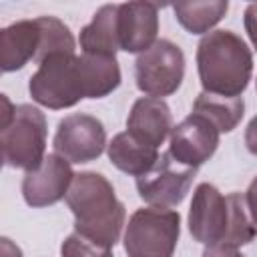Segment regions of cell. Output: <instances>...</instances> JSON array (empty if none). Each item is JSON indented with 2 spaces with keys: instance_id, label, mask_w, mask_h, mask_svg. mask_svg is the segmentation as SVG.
Listing matches in <instances>:
<instances>
[{
  "instance_id": "1",
  "label": "cell",
  "mask_w": 257,
  "mask_h": 257,
  "mask_svg": "<svg viewBox=\"0 0 257 257\" xmlns=\"http://www.w3.org/2000/svg\"><path fill=\"white\" fill-rule=\"evenodd\" d=\"M189 231L197 243L207 247L225 245L237 249L257 237V225L249 215L245 195H221L211 183H199L193 193Z\"/></svg>"
},
{
  "instance_id": "2",
  "label": "cell",
  "mask_w": 257,
  "mask_h": 257,
  "mask_svg": "<svg viewBox=\"0 0 257 257\" xmlns=\"http://www.w3.org/2000/svg\"><path fill=\"white\" fill-rule=\"evenodd\" d=\"M66 205L74 215L76 233L110 249L118 243L126 211L104 175L92 171L74 175Z\"/></svg>"
},
{
  "instance_id": "3",
  "label": "cell",
  "mask_w": 257,
  "mask_h": 257,
  "mask_svg": "<svg viewBox=\"0 0 257 257\" xmlns=\"http://www.w3.org/2000/svg\"><path fill=\"white\" fill-rule=\"evenodd\" d=\"M197 70L203 92L237 98L253 74V54L231 30H213L197 46Z\"/></svg>"
},
{
  "instance_id": "4",
  "label": "cell",
  "mask_w": 257,
  "mask_h": 257,
  "mask_svg": "<svg viewBox=\"0 0 257 257\" xmlns=\"http://www.w3.org/2000/svg\"><path fill=\"white\" fill-rule=\"evenodd\" d=\"M2 120H0V145L2 159L12 169L34 171L44 161L46 151V116L32 104L12 106L6 94H2Z\"/></svg>"
},
{
  "instance_id": "5",
  "label": "cell",
  "mask_w": 257,
  "mask_h": 257,
  "mask_svg": "<svg viewBox=\"0 0 257 257\" xmlns=\"http://www.w3.org/2000/svg\"><path fill=\"white\" fill-rule=\"evenodd\" d=\"M28 90L34 102L52 110L70 108L86 98L78 56L62 52L42 60L38 70L30 76Z\"/></svg>"
},
{
  "instance_id": "6",
  "label": "cell",
  "mask_w": 257,
  "mask_h": 257,
  "mask_svg": "<svg viewBox=\"0 0 257 257\" xmlns=\"http://www.w3.org/2000/svg\"><path fill=\"white\" fill-rule=\"evenodd\" d=\"M181 235V215L173 209H137L124 231L128 257H173Z\"/></svg>"
},
{
  "instance_id": "7",
  "label": "cell",
  "mask_w": 257,
  "mask_h": 257,
  "mask_svg": "<svg viewBox=\"0 0 257 257\" xmlns=\"http://www.w3.org/2000/svg\"><path fill=\"white\" fill-rule=\"evenodd\" d=\"M185 76V54L183 50L167 40H157L147 52L135 60V78L141 92L163 98L179 90Z\"/></svg>"
},
{
  "instance_id": "8",
  "label": "cell",
  "mask_w": 257,
  "mask_h": 257,
  "mask_svg": "<svg viewBox=\"0 0 257 257\" xmlns=\"http://www.w3.org/2000/svg\"><path fill=\"white\" fill-rule=\"evenodd\" d=\"M195 175L197 169L181 165L171 153H163L151 171L137 177V191L151 207L171 209L185 201Z\"/></svg>"
},
{
  "instance_id": "9",
  "label": "cell",
  "mask_w": 257,
  "mask_h": 257,
  "mask_svg": "<svg viewBox=\"0 0 257 257\" xmlns=\"http://www.w3.org/2000/svg\"><path fill=\"white\" fill-rule=\"evenodd\" d=\"M54 151L56 155L64 157L68 163H90L96 161L106 145V131L104 124L84 112H74L64 116L54 135Z\"/></svg>"
},
{
  "instance_id": "10",
  "label": "cell",
  "mask_w": 257,
  "mask_h": 257,
  "mask_svg": "<svg viewBox=\"0 0 257 257\" xmlns=\"http://www.w3.org/2000/svg\"><path fill=\"white\" fill-rule=\"evenodd\" d=\"M219 135L221 133L211 120L197 112H191L177 126H173L169 137V153L181 165L199 169L215 155L219 147Z\"/></svg>"
},
{
  "instance_id": "11",
  "label": "cell",
  "mask_w": 257,
  "mask_h": 257,
  "mask_svg": "<svg viewBox=\"0 0 257 257\" xmlns=\"http://www.w3.org/2000/svg\"><path fill=\"white\" fill-rule=\"evenodd\" d=\"M74 181L70 163L52 153L44 157L42 165L34 171H28L22 179V197L30 207H48L66 199V193Z\"/></svg>"
},
{
  "instance_id": "12",
  "label": "cell",
  "mask_w": 257,
  "mask_h": 257,
  "mask_svg": "<svg viewBox=\"0 0 257 257\" xmlns=\"http://www.w3.org/2000/svg\"><path fill=\"white\" fill-rule=\"evenodd\" d=\"M120 50L143 54L157 42L159 32V6L153 2H126L118 4L116 14Z\"/></svg>"
},
{
  "instance_id": "13",
  "label": "cell",
  "mask_w": 257,
  "mask_h": 257,
  "mask_svg": "<svg viewBox=\"0 0 257 257\" xmlns=\"http://www.w3.org/2000/svg\"><path fill=\"white\" fill-rule=\"evenodd\" d=\"M173 131V114L163 98L143 96L135 100L126 116V133L137 141L159 149Z\"/></svg>"
},
{
  "instance_id": "14",
  "label": "cell",
  "mask_w": 257,
  "mask_h": 257,
  "mask_svg": "<svg viewBox=\"0 0 257 257\" xmlns=\"http://www.w3.org/2000/svg\"><path fill=\"white\" fill-rule=\"evenodd\" d=\"M42 30L38 18L18 20L0 30V66L4 72L24 68L30 60H36L40 50Z\"/></svg>"
},
{
  "instance_id": "15",
  "label": "cell",
  "mask_w": 257,
  "mask_h": 257,
  "mask_svg": "<svg viewBox=\"0 0 257 257\" xmlns=\"http://www.w3.org/2000/svg\"><path fill=\"white\" fill-rule=\"evenodd\" d=\"M116 14H118V4H104L94 12L92 20L80 30L78 36L82 54L114 56L116 50H120Z\"/></svg>"
},
{
  "instance_id": "16",
  "label": "cell",
  "mask_w": 257,
  "mask_h": 257,
  "mask_svg": "<svg viewBox=\"0 0 257 257\" xmlns=\"http://www.w3.org/2000/svg\"><path fill=\"white\" fill-rule=\"evenodd\" d=\"M106 155L118 171L133 177H141L147 171H151L161 157L159 149L137 141L126 131L112 137V141L106 147Z\"/></svg>"
},
{
  "instance_id": "17",
  "label": "cell",
  "mask_w": 257,
  "mask_h": 257,
  "mask_svg": "<svg viewBox=\"0 0 257 257\" xmlns=\"http://www.w3.org/2000/svg\"><path fill=\"white\" fill-rule=\"evenodd\" d=\"M80 70L84 78L86 98L108 96L120 84V66L114 56L80 54Z\"/></svg>"
},
{
  "instance_id": "18",
  "label": "cell",
  "mask_w": 257,
  "mask_h": 257,
  "mask_svg": "<svg viewBox=\"0 0 257 257\" xmlns=\"http://www.w3.org/2000/svg\"><path fill=\"white\" fill-rule=\"evenodd\" d=\"M193 112L211 120L219 133H231L245 114V100L243 96L229 98V96L201 92L193 102Z\"/></svg>"
},
{
  "instance_id": "19",
  "label": "cell",
  "mask_w": 257,
  "mask_h": 257,
  "mask_svg": "<svg viewBox=\"0 0 257 257\" xmlns=\"http://www.w3.org/2000/svg\"><path fill=\"white\" fill-rule=\"evenodd\" d=\"M227 10H229L227 0L177 2V4H173L175 18L191 34H209V30L223 20Z\"/></svg>"
},
{
  "instance_id": "20",
  "label": "cell",
  "mask_w": 257,
  "mask_h": 257,
  "mask_svg": "<svg viewBox=\"0 0 257 257\" xmlns=\"http://www.w3.org/2000/svg\"><path fill=\"white\" fill-rule=\"evenodd\" d=\"M38 24L42 30V42H40V50H38L34 62L40 64L42 60H46L52 54H62V52L74 54V50H76L74 36L62 20H58L54 16H38Z\"/></svg>"
},
{
  "instance_id": "21",
  "label": "cell",
  "mask_w": 257,
  "mask_h": 257,
  "mask_svg": "<svg viewBox=\"0 0 257 257\" xmlns=\"http://www.w3.org/2000/svg\"><path fill=\"white\" fill-rule=\"evenodd\" d=\"M60 257H114L110 247H104L100 243H94L92 239L80 235V233H70L62 245H60Z\"/></svg>"
},
{
  "instance_id": "22",
  "label": "cell",
  "mask_w": 257,
  "mask_h": 257,
  "mask_svg": "<svg viewBox=\"0 0 257 257\" xmlns=\"http://www.w3.org/2000/svg\"><path fill=\"white\" fill-rule=\"evenodd\" d=\"M243 24H245V30L249 34V40L253 42V46L257 50V2H253V4H249L245 8Z\"/></svg>"
},
{
  "instance_id": "23",
  "label": "cell",
  "mask_w": 257,
  "mask_h": 257,
  "mask_svg": "<svg viewBox=\"0 0 257 257\" xmlns=\"http://www.w3.org/2000/svg\"><path fill=\"white\" fill-rule=\"evenodd\" d=\"M245 203H247V209H249V215H251L253 223L257 225V177H255V179L249 183V187H247Z\"/></svg>"
},
{
  "instance_id": "24",
  "label": "cell",
  "mask_w": 257,
  "mask_h": 257,
  "mask_svg": "<svg viewBox=\"0 0 257 257\" xmlns=\"http://www.w3.org/2000/svg\"><path fill=\"white\" fill-rule=\"evenodd\" d=\"M245 147L251 155H257V114L249 120L245 128Z\"/></svg>"
},
{
  "instance_id": "25",
  "label": "cell",
  "mask_w": 257,
  "mask_h": 257,
  "mask_svg": "<svg viewBox=\"0 0 257 257\" xmlns=\"http://www.w3.org/2000/svg\"><path fill=\"white\" fill-rule=\"evenodd\" d=\"M201 257H243L235 247H225V245H213V247H207L203 251Z\"/></svg>"
},
{
  "instance_id": "26",
  "label": "cell",
  "mask_w": 257,
  "mask_h": 257,
  "mask_svg": "<svg viewBox=\"0 0 257 257\" xmlns=\"http://www.w3.org/2000/svg\"><path fill=\"white\" fill-rule=\"evenodd\" d=\"M2 257H22V251L8 237H2Z\"/></svg>"
},
{
  "instance_id": "27",
  "label": "cell",
  "mask_w": 257,
  "mask_h": 257,
  "mask_svg": "<svg viewBox=\"0 0 257 257\" xmlns=\"http://www.w3.org/2000/svg\"><path fill=\"white\" fill-rule=\"evenodd\" d=\"M255 86H257V80H255Z\"/></svg>"
}]
</instances>
